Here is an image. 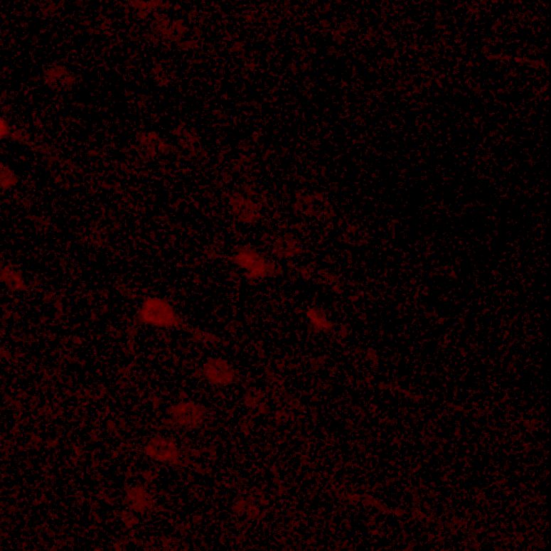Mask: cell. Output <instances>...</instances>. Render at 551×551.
Returning <instances> with one entry per match:
<instances>
[{
	"label": "cell",
	"instance_id": "3",
	"mask_svg": "<svg viewBox=\"0 0 551 551\" xmlns=\"http://www.w3.org/2000/svg\"><path fill=\"white\" fill-rule=\"evenodd\" d=\"M206 374L213 383H218V385H225V383H230L232 378V372L230 366L225 362L220 361V360L210 362L207 365Z\"/></svg>",
	"mask_w": 551,
	"mask_h": 551
},
{
	"label": "cell",
	"instance_id": "1",
	"mask_svg": "<svg viewBox=\"0 0 551 551\" xmlns=\"http://www.w3.org/2000/svg\"><path fill=\"white\" fill-rule=\"evenodd\" d=\"M146 450L151 456L161 461H171L177 456L175 445L163 439H153Z\"/></svg>",
	"mask_w": 551,
	"mask_h": 551
},
{
	"label": "cell",
	"instance_id": "7",
	"mask_svg": "<svg viewBox=\"0 0 551 551\" xmlns=\"http://www.w3.org/2000/svg\"><path fill=\"white\" fill-rule=\"evenodd\" d=\"M4 267L3 261H1V257H0V269Z\"/></svg>",
	"mask_w": 551,
	"mask_h": 551
},
{
	"label": "cell",
	"instance_id": "6",
	"mask_svg": "<svg viewBox=\"0 0 551 551\" xmlns=\"http://www.w3.org/2000/svg\"><path fill=\"white\" fill-rule=\"evenodd\" d=\"M10 136H11V132H10L9 125L3 117H0V140L9 138Z\"/></svg>",
	"mask_w": 551,
	"mask_h": 551
},
{
	"label": "cell",
	"instance_id": "4",
	"mask_svg": "<svg viewBox=\"0 0 551 551\" xmlns=\"http://www.w3.org/2000/svg\"><path fill=\"white\" fill-rule=\"evenodd\" d=\"M0 282H3L6 287L11 291H25L27 289L21 272L12 269L8 266H4L0 269Z\"/></svg>",
	"mask_w": 551,
	"mask_h": 551
},
{
	"label": "cell",
	"instance_id": "2",
	"mask_svg": "<svg viewBox=\"0 0 551 551\" xmlns=\"http://www.w3.org/2000/svg\"><path fill=\"white\" fill-rule=\"evenodd\" d=\"M176 421L182 425H195L200 422L203 412L198 406L194 404H181L176 407L173 412Z\"/></svg>",
	"mask_w": 551,
	"mask_h": 551
},
{
	"label": "cell",
	"instance_id": "5",
	"mask_svg": "<svg viewBox=\"0 0 551 551\" xmlns=\"http://www.w3.org/2000/svg\"><path fill=\"white\" fill-rule=\"evenodd\" d=\"M18 178L12 169L0 163V191L8 190L18 184Z\"/></svg>",
	"mask_w": 551,
	"mask_h": 551
}]
</instances>
